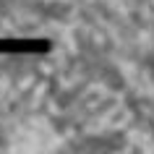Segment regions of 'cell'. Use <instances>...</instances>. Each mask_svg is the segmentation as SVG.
<instances>
[{
    "mask_svg": "<svg viewBox=\"0 0 154 154\" xmlns=\"http://www.w3.org/2000/svg\"><path fill=\"white\" fill-rule=\"evenodd\" d=\"M128 120H131V110H128V107H115L112 112L105 115L102 128H123Z\"/></svg>",
    "mask_w": 154,
    "mask_h": 154,
    "instance_id": "obj_1",
    "label": "cell"
},
{
    "mask_svg": "<svg viewBox=\"0 0 154 154\" xmlns=\"http://www.w3.org/2000/svg\"><path fill=\"white\" fill-rule=\"evenodd\" d=\"M102 94H105V89H102V86L89 89V91H86V97H84V105H97L99 99H102Z\"/></svg>",
    "mask_w": 154,
    "mask_h": 154,
    "instance_id": "obj_2",
    "label": "cell"
},
{
    "mask_svg": "<svg viewBox=\"0 0 154 154\" xmlns=\"http://www.w3.org/2000/svg\"><path fill=\"white\" fill-rule=\"evenodd\" d=\"M5 86H8V81H5V79L0 76V97H3V91H5Z\"/></svg>",
    "mask_w": 154,
    "mask_h": 154,
    "instance_id": "obj_3",
    "label": "cell"
},
{
    "mask_svg": "<svg viewBox=\"0 0 154 154\" xmlns=\"http://www.w3.org/2000/svg\"><path fill=\"white\" fill-rule=\"evenodd\" d=\"M0 154H3V152H0Z\"/></svg>",
    "mask_w": 154,
    "mask_h": 154,
    "instance_id": "obj_4",
    "label": "cell"
}]
</instances>
